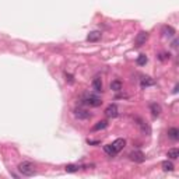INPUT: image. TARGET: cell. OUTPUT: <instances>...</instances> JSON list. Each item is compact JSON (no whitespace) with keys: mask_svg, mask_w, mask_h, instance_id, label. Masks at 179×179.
Instances as JSON below:
<instances>
[{"mask_svg":"<svg viewBox=\"0 0 179 179\" xmlns=\"http://www.w3.org/2000/svg\"><path fill=\"white\" fill-rule=\"evenodd\" d=\"M80 104L87 105V106H93V108H97V106L102 105V100H101L98 95H94V94H86V95L81 97Z\"/></svg>","mask_w":179,"mask_h":179,"instance_id":"cell-1","label":"cell"},{"mask_svg":"<svg viewBox=\"0 0 179 179\" xmlns=\"http://www.w3.org/2000/svg\"><path fill=\"white\" fill-rule=\"evenodd\" d=\"M18 171L25 176H32L37 172L35 171V165L32 163H30V161H23V163L18 164Z\"/></svg>","mask_w":179,"mask_h":179,"instance_id":"cell-2","label":"cell"},{"mask_svg":"<svg viewBox=\"0 0 179 179\" xmlns=\"http://www.w3.org/2000/svg\"><path fill=\"white\" fill-rule=\"evenodd\" d=\"M73 113L77 119H80V120H86V119H90V118H91V113L87 109H84V108H76Z\"/></svg>","mask_w":179,"mask_h":179,"instance_id":"cell-3","label":"cell"},{"mask_svg":"<svg viewBox=\"0 0 179 179\" xmlns=\"http://www.w3.org/2000/svg\"><path fill=\"white\" fill-rule=\"evenodd\" d=\"M147 39H148V34L144 32V31L139 32V34H137V37H136V39H134V46H136V48L143 46V45L146 43Z\"/></svg>","mask_w":179,"mask_h":179,"instance_id":"cell-4","label":"cell"},{"mask_svg":"<svg viewBox=\"0 0 179 179\" xmlns=\"http://www.w3.org/2000/svg\"><path fill=\"white\" fill-rule=\"evenodd\" d=\"M105 115H106V118H116V116L119 115V108H118V105H115V104L108 105L105 109Z\"/></svg>","mask_w":179,"mask_h":179,"instance_id":"cell-5","label":"cell"},{"mask_svg":"<svg viewBox=\"0 0 179 179\" xmlns=\"http://www.w3.org/2000/svg\"><path fill=\"white\" fill-rule=\"evenodd\" d=\"M129 158L132 159V161H134V163H144V159H146V155L141 153V151H139V150H136V151H132V153L129 154Z\"/></svg>","mask_w":179,"mask_h":179,"instance_id":"cell-6","label":"cell"},{"mask_svg":"<svg viewBox=\"0 0 179 179\" xmlns=\"http://www.w3.org/2000/svg\"><path fill=\"white\" fill-rule=\"evenodd\" d=\"M111 146H112L113 151L118 154V153H120V151L123 150V147L126 146V140H125V139H116L115 141L111 144Z\"/></svg>","mask_w":179,"mask_h":179,"instance_id":"cell-7","label":"cell"},{"mask_svg":"<svg viewBox=\"0 0 179 179\" xmlns=\"http://www.w3.org/2000/svg\"><path fill=\"white\" fill-rule=\"evenodd\" d=\"M136 120L139 122L137 125H139V127H140V130H141L143 134H147V136H150V133H151V127H150L148 125L144 122V120L139 119V118H136Z\"/></svg>","mask_w":179,"mask_h":179,"instance_id":"cell-8","label":"cell"},{"mask_svg":"<svg viewBox=\"0 0 179 179\" xmlns=\"http://www.w3.org/2000/svg\"><path fill=\"white\" fill-rule=\"evenodd\" d=\"M93 88L97 93H102L104 86H102V80H101L100 77H95V79L93 80Z\"/></svg>","mask_w":179,"mask_h":179,"instance_id":"cell-9","label":"cell"},{"mask_svg":"<svg viewBox=\"0 0 179 179\" xmlns=\"http://www.w3.org/2000/svg\"><path fill=\"white\" fill-rule=\"evenodd\" d=\"M150 111H151L153 116H159V113L163 112V108H161V105H159V104L153 102L151 105H150Z\"/></svg>","mask_w":179,"mask_h":179,"instance_id":"cell-10","label":"cell"},{"mask_svg":"<svg viewBox=\"0 0 179 179\" xmlns=\"http://www.w3.org/2000/svg\"><path fill=\"white\" fill-rule=\"evenodd\" d=\"M168 137L171 140H174V141L179 140V129H176V127H171V129L168 130Z\"/></svg>","mask_w":179,"mask_h":179,"instance_id":"cell-11","label":"cell"},{"mask_svg":"<svg viewBox=\"0 0 179 179\" xmlns=\"http://www.w3.org/2000/svg\"><path fill=\"white\" fill-rule=\"evenodd\" d=\"M163 35L166 38H172L174 35H175V30H174L172 27H169V25H165L163 28Z\"/></svg>","mask_w":179,"mask_h":179,"instance_id":"cell-12","label":"cell"},{"mask_svg":"<svg viewBox=\"0 0 179 179\" xmlns=\"http://www.w3.org/2000/svg\"><path fill=\"white\" fill-rule=\"evenodd\" d=\"M101 39V32H98V31H93V32L88 34V37H87V41H90V42H97V41Z\"/></svg>","mask_w":179,"mask_h":179,"instance_id":"cell-13","label":"cell"},{"mask_svg":"<svg viewBox=\"0 0 179 179\" xmlns=\"http://www.w3.org/2000/svg\"><path fill=\"white\" fill-rule=\"evenodd\" d=\"M122 88H123V84H122V81H119V80H115V81H112L111 83V90L112 91H122Z\"/></svg>","mask_w":179,"mask_h":179,"instance_id":"cell-14","label":"cell"},{"mask_svg":"<svg viewBox=\"0 0 179 179\" xmlns=\"http://www.w3.org/2000/svg\"><path fill=\"white\" fill-rule=\"evenodd\" d=\"M166 157L171 159H176L179 157V150L178 148H169L168 153H166Z\"/></svg>","mask_w":179,"mask_h":179,"instance_id":"cell-15","label":"cell"},{"mask_svg":"<svg viewBox=\"0 0 179 179\" xmlns=\"http://www.w3.org/2000/svg\"><path fill=\"white\" fill-rule=\"evenodd\" d=\"M161 166H163V169L165 171V172H172L174 168H175V166H174V164L171 163V161H164V163L161 164Z\"/></svg>","mask_w":179,"mask_h":179,"instance_id":"cell-16","label":"cell"},{"mask_svg":"<svg viewBox=\"0 0 179 179\" xmlns=\"http://www.w3.org/2000/svg\"><path fill=\"white\" fill-rule=\"evenodd\" d=\"M106 126H108V122H106V120H100V122H97V125L93 127V130L94 132H97V130H102V129H105Z\"/></svg>","mask_w":179,"mask_h":179,"instance_id":"cell-17","label":"cell"},{"mask_svg":"<svg viewBox=\"0 0 179 179\" xmlns=\"http://www.w3.org/2000/svg\"><path fill=\"white\" fill-rule=\"evenodd\" d=\"M148 86H154V80L150 79V77H143L141 79V87H148Z\"/></svg>","mask_w":179,"mask_h":179,"instance_id":"cell-18","label":"cell"},{"mask_svg":"<svg viewBox=\"0 0 179 179\" xmlns=\"http://www.w3.org/2000/svg\"><path fill=\"white\" fill-rule=\"evenodd\" d=\"M79 168L80 166L79 165H76V164H69V165H66V172H70V174H73V172H77L79 171Z\"/></svg>","mask_w":179,"mask_h":179,"instance_id":"cell-19","label":"cell"},{"mask_svg":"<svg viewBox=\"0 0 179 179\" xmlns=\"http://www.w3.org/2000/svg\"><path fill=\"white\" fill-rule=\"evenodd\" d=\"M147 60H148V59H147V56L141 53V55H139V57H137L136 62H137V64H139V66H144V64L147 63Z\"/></svg>","mask_w":179,"mask_h":179,"instance_id":"cell-20","label":"cell"},{"mask_svg":"<svg viewBox=\"0 0 179 179\" xmlns=\"http://www.w3.org/2000/svg\"><path fill=\"white\" fill-rule=\"evenodd\" d=\"M104 151H105V153L108 154L109 157H115L116 155V153L113 151V148H112V146H111V144H108V146H104Z\"/></svg>","mask_w":179,"mask_h":179,"instance_id":"cell-21","label":"cell"},{"mask_svg":"<svg viewBox=\"0 0 179 179\" xmlns=\"http://www.w3.org/2000/svg\"><path fill=\"white\" fill-rule=\"evenodd\" d=\"M169 56H171L169 53H159V55H158V59L161 60V62H165V60L169 59Z\"/></svg>","mask_w":179,"mask_h":179,"instance_id":"cell-22","label":"cell"},{"mask_svg":"<svg viewBox=\"0 0 179 179\" xmlns=\"http://www.w3.org/2000/svg\"><path fill=\"white\" fill-rule=\"evenodd\" d=\"M66 80H67V81H69L70 84H73V83H74V79H73V76H71V74H69V73H66Z\"/></svg>","mask_w":179,"mask_h":179,"instance_id":"cell-23","label":"cell"},{"mask_svg":"<svg viewBox=\"0 0 179 179\" xmlns=\"http://www.w3.org/2000/svg\"><path fill=\"white\" fill-rule=\"evenodd\" d=\"M88 144H100V141H93V140H87Z\"/></svg>","mask_w":179,"mask_h":179,"instance_id":"cell-24","label":"cell"},{"mask_svg":"<svg viewBox=\"0 0 179 179\" xmlns=\"http://www.w3.org/2000/svg\"><path fill=\"white\" fill-rule=\"evenodd\" d=\"M176 46H178V41H174V42H172V48H176Z\"/></svg>","mask_w":179,"mask_h":179,"instance_id":"cell-25","label":"cell"},{"mask_svg":"<svg viewBox=\"0 0 179 179\" xmlns=\"http://www.w3.org/2000/svg\"><path fill=\"white\" fill-rule=\"evenodd\" d=\"M176 93H178V84L175 86V90H174V94H176Z\"/></svg>","mask_w":179,"mask_h":179,"instance_id":"cell-26","label":"cell"}]
</instances>
